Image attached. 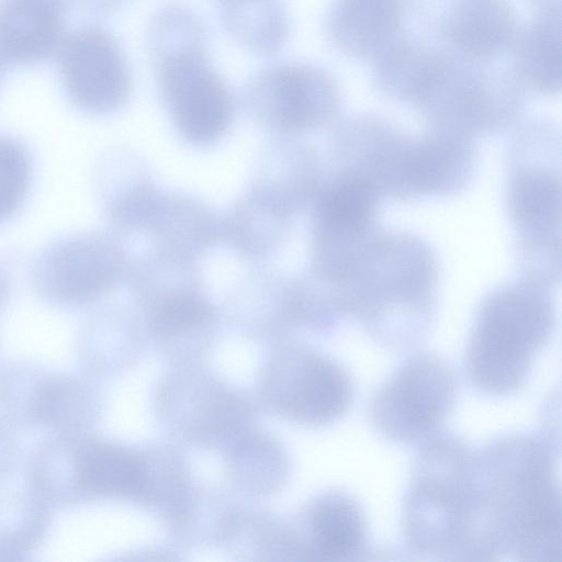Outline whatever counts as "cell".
Here are the masks:
<instances>
[{
    "label": "cell",
    "mask_w": 562,
    "mask_h": 562,
    "mask_svg": "<svg viewBox=\"0 0 562 562\" xmlns=\"http://www.w3.org/2000/svg\"><path fill=\"white\" fill-rule=\"evenodd\" d=\"M456 53L479 61L505 53L518 36L517 18L507 0H423Z\"/></svg>",
    "instance_id": "cell-14"
},
{
    "label": "cell",
    "mask_w": 562,
    "mask_h": 562,
    "mask_svg": "<svg viewBox=\"0 0 562 562\" xmlns=\"http://www.w3.org/2000/svg\"><path fill=\"white\" fill-rule=\"evenodd\" d=\"M459 55L443 57L415 106L429 128L472 137L505 130L524 109L520 82Z\"/></svg>",
    "instance_id": "cell-7"
},
{
    "label": "cell",
    "mask_w": 562,
    "mask_h": 562,
    "mask_svg": "<svg viewBox=\"0 0 562 562\" xmlns=\"http://www.w3.org/2000/svg\"><path fill=\"white\" fill-rule=\"evenodd\" d=\"M49 372L23 360L0 364V420L14 431L42 427V412Z\"/></svg>",
    "instance_id": "cell-25"
},
{
    "label": "cell",
    "mask_w": 562,
    "mask_h": 562,
    "mask_svg": "<svg viewBox=\"0 0 562 562\" xmlns=\"http://www.w3.org/2000/svg\"><path fill=\"white\" fill-rule=\"evenodd\" d=\"M77 467L82 502L97 497L135 496L146 484V472L140 458L114 442L81 435Z\"/></svg>",
    "instance_id": "cell-18"
},
{
    "label": "cell",
    "mask_w": 562,
    "mask_h": 562,
    "mask_svg": "<svg viewBox=\"0 0 562 562\" xmlns=\"http://www.w3.org/2000/svg\"><path fill=\"white\" fill-rule=\"evenodd\" d=\"M443 53L401 35L375 60L374 81L387 97L416 104Z\"/></svg>",
    "instance_id": "cell-22"
},
{
    "label": "cell",
    "mask_w": 562,
    "mask_h": 562,
    "mask_svg": "<svg viewBox=\"0 0 562 562\" xmlns=\"http://www.w3.org/2000/svg\"><path fill=\"white\" fill-rule=\"evenodd\" d=\"M250 112L263 124L281 130L325 124L338 112L339 88L327 70L297 61L270 65L245 87Z\"/></svg>",
    "instance_id": "cell-10"
},
{
    "label": "cell",
    "mask_w": 562,
    "mask_h": 562,
    "mask_svg": "<svg viewBox=\"0 0 562 562\" xmlns=\"http://www.w3.org/2000/svg\"><path fill=\"white\" fill-rule=\"evenodd\" d=\"M437 281V259L427 243L379 228L336 291L345 313L374 341L403 350L429 331Z\"/></svg>",
    "instance_id": "cell-2"
},
{
    "label": "cell",
    "mask_w": 562,
    "mask_h": 562,
    "mask_svg": "<svg viewBox=\"0 0 562 562\" xmlns=\"http://www.w3.org/2000/svg\"><path fill=\"white\" fill-rule=\"evenodd\" d=\"M31 178V159L23 145L0 137V223L20 207Z\"/></svg>",
    "instance_id": "cell-27"
},
{
    "label": "cell",
    "mask_w": 562,
    "mask_h": 562,
    "mask_svg": "<svg viewBox=\"0 0 562 562\" xmlns=\"http://www.w3.org/2000/svg\"><path fill=\"white\" fill-rule=\"evenodd\" d=\"M52 507L30 492H0V561L26 558L45 539Z\"/></svg>",
    "instance_id": "cell-24"
},
{
    "label": "cell",
    "mask_w": 562,
    "mask_h": 562,
    "mask_svg": "<svg viewBox=\"0 0 562 562\" xmlns=\"http://www.w3.org/2000/svg\"><path fill=\"white\" fill-rule=\"evenodd\" d=\"M209 41L169 48L153 58L162 99L177 126L193 140H210L231 123L229 87L207 58Z\"/></svg>",
    "instance_id": "cell-9"
},
{
    "label": "cell",
    "mask_w": 562,
    "mask_h": 562,
    "mask_svg": "<svg viewBox=\"0 0 562 562\" xmlns=\"http://www.w3.org/2000/svg\"><path fill=\"white\" fill-rule=\"evenodd\" d=\"M5 66H7L5 63L0 57V82L3 79Z\"/></svg>",
    "instance_id": "cell-31"
},
{
    "label": "cell",
    "mask_w": 562,
    "mask_h": 562,
    "mask_svg": "<svg viewBox=\"0 0 562 562\" xmlns=\"http://www.w3.org/2000/svg\"><path fill=\"white\" fill-rule=\"evenodd\" d=\"M559 134L544 122H530L509 149L506 206L517 229L525 278L551 288L560 280L561 178Z\"/></svg>",
    "instance_id": "cell-6"
},
{
    "label": "cell",
    "mask_w": 562,
    "mask_h": 562,
    "mask_svg": "<svg viewBox=\"0 0 562 562\" xmlns=\"http://www.w3.org/2000/svg\"><path fill=\"white\" fill-rule=\"evenodd\" d=\"M67 0H0V57L33 66L57 53L65 38Z\"/></svg>",
    "instance_id": "cell-15"
},
{
    "label": "cell",
    "mask_w": 562,
    "mask_h": 562,
    "mask_svg": "<svg viewBox=\"0 0 562 562\" xmlns=\"http://www.w3.org/2000/svg\"><path fill=\"white\" fill-rule=\"evenodd\" d=\"M225 32L245 49L271 55L290 34L289 16L278 0H218Z\"/></svg>",
    "instance_id": "cell-23"
},
{
    "label": "cell",
    "mask_w": 562,
    "mask_h": 562,
    "mask_svg": "<svg viewBox=\"0 0 562 562\" xmlns=\"http://www.w3.org/2000/svg\"><path fill=\"white\" fill-rule=\"evenodd\" d=\"M515 72L520 83L542 93L561 89V7L539 10L516 38Z\"/></svg>",
    "instance_id": "cell-21"
},
{
    "label": "cell",
    "mask_w": 562,
    "mask_h": 562,
    "mask_svg": "<svg viewBox=\"0 0 562 562\" xmlns=\"http://www.w3.org/2000/svg\"><path fill=\"white\" fill-rule=\"evenodd\" d=\"M274 403L292 418L327 425L350 409L356 387L349 372L335 360L300 351L273 369L267 384Z\"/></svg>",
    "instance_id": "cell-12"
},
{
    "label": "cell",
    "mask_w": 562,
    "mask_h": 562,
    "mask_svg": "<svg viewBox=\"0 0 562 562\" xmlns=\"http://www.w3.org/2000/svg\"><path fill=\"white\" fill-rule=\"evenodd\" d=\"M549 289L525 278L501 285L484 297L463 360L465 376L476 391L502 397L525 386L555 327Z\"/></svg>",
    "instance_id": "cell-5"
},
{
    "label": "cell",
    "mask_w": 562,
    "mask_h": 562,
    "mask_svg": "<svg viewBox=\"0 0 562 562\" xmlns=\"http://www.w3.org/2000/svg\"><path fill=\"white\" fill-rule=\"evenodd\" d=\"M457 393L456 374L445 359L430 351L412 352L373 392L371 424L392 442H422L439 430Z\"/></svg>",
    "instance_id": "cell-8"
},
{
    "label": "cell",
    "mask_w": 562,
    "mask_h": 562,
    "mask_svg": "<svg viewBox=\"0 0 562 562\" xmlns=\"http://www.w3.org/2000/svg\"><path fill=\"white\" fill-rule=\"evenodd\" d=\"M419 443L403 501V542L422 559L465 561L477 508L476 450L451 431Z\"/></svg>",
    "instance_id": "cell-3"
},
{
    "label": "cell",
    "mask_w": 562,
    "mask_h": 562,
    "mask_svg": "<svg viewBox=\"0 0 562 562\" xmlns=\"http://www.w3.org/2000/svg\"><path fill=\"white\" fill-rule=\"evenodd\" d=\"M14 432L0 420V484L12 475L18 463L19 445Z\"/></svg>",
    "instance_id": "cell-28"
},
{
    "label": "cell",
    "mask_w": 562,
    "mask_h": 562,
    "mask_svg": "<svg viewBox=\"0 0 562 562\" xmlns=\"http://www.w3.org/2000/svg\"><path fill=\"white\" fill-rule=\"evenodd\" d=\"M81 435H59L43 439L25 463V488L50 507H72L82 503L77 470Z\"/></svg>",
    "instance_id": "cell-19"
},
{
    "label": "cell",
    "mask_w": 562,
    "mask_h": 562,
    "mask_svg": "<svg viewBox=\"0 0 562 562\" xmlns=\"http://www.w3.org/2000/svg\"><path fill=\"white\" fill-rule=\"evenodd\" d=\"M94 412V394L85 378L49 372L42 413L43 429L59 435H82L91 425Z\"/></svg>",
    "instance_id": "cell-26"
},
{
    "label": "cell",
    "mask_w": 562,
    "mask_h": 562,
    "mask_svg": "<svg viewBox=\"0 0 562 562\" xmlns=\"http://www.w3.org/2000/svg\"><path fill=\"white\" fill-rule=\"evenodd\" d=\"M554 431L508 432L476 450L483 525L496 561L561 558L560 443Z\"/></svg>",
    "instance_id": "cell-1"
},
{
    "label": "cell",
    "mask_w": 562,
    "mask_h": 562,
    "mask_svg": "<svg viewBox=\"0 0 562 562\" xmlns=\"http://www.w3.org/2000/svg\"><path fill=\"white\" fill-rule=\"evenodd\" d=\"M64 91L80 110L106 114L132 91V75L117 38L100 25H85L65 36L57 50Z\"/></svg>",
    "instance_id": "cell-11"
},
{
    "label": "cell",
    "mask_w": 562,
    "mask_h": 562,
    "mask_svg": "<svg viewBox=\"0 0 562 562\" xmlns=\"http://www.w3.org/2000/svg\"><path fill=\"white\" fill-rule=\"evenodd\" d=\"M338 155L345 171L368 180L380 196L402 200L453 195L469 168L467 147L457 135L430 128L413 137L370 115L340 126Z\"/></svg>",
    "instance_id": "cell-4"
},
{
    "label": "cell",
    "mask_w": 562,
    "mask_h": 562,
    "mask_svg": "<svg viewBox=\"0 0 562 562\" xmlns=\"http://www.w3.org/2000/svg\"><path fill=\"white\" fill-rule=\"evenodd\" d=\"M380 194L368 180L344 171L317 199V234L355 236L376 227Z\"/></svg>",
    "instance_id": "cell-20"
},
{
    "label": "cell",
    "mask_w": 562,
    "mask_h": 562,
    "mask_svg": "<svg viewBox=\"0 0 562 562\" xmlns=\"http://www.w3.org/2000/svg\"><path fill=\"white\" fill-rule=\"evenodd\" d=\"M402 0H336L327 34L342 54L375 60L402 35Z\"/></svg>",
    "instance_id": "cell-16"
},
{
    "label": "cell",
    "mask_w": 562,
    "mask_h": 562,
    "mask_svg": "<svg viewBox=\"0 0 562 562\" xmlns=\"http://www.w3.org/2000/svg\"><path fill=\"white\" fill-rule=\"evenodd\" d=\"M127 0H72V2L82 11L103 15L120 9Z\"/></svg>",
    "instance_id": "cell-29"
},
{
    "label": "cell",
    "mask_w": 562,
    "mask_h": 562,
    "mask_svg": "<svg viewBox=\"0 0 562 562\" xmlns=\"http://www.w3.org/2000/svg\"><path fill=\"white\" fill-rule=\"evenodd\" d=\"M310 552L324 561H358L367 553L369 525L360 503L344 492L321 495L308 512Z\"/></svg>",
    "instance_id": "cell-17"
},
{
    "label": "cell",
    "mask_w": 562,
    "mask_h": 562,
    "mask_svg": "<svg viewBox=\"0 0 562 562\" xmlns=\"http://www.w3.org/2000/svg\"><path fill=\"white\" fill-rule=\"evenodd\" d=\"M540 10L561 7L560 0H532Z\"/></svg>",
    "instance_id": "cell-30"
},
{
    "label": "cell",
    "mask_w": 562,
    "mask_h": 562,
    "mask_svg": "<svg viewBox=\"0 0 562 562\" xmlns=\"http://www.w3.org/2000/svg\"><path fill=\"white\" fill-rule=\"evenodd\" d=\"M116 256L95 236L65 240L41 258L35 280L41 294L66 306L87 304L101 295L116 274Z\"/></svg>",
    "instance_id": "cell-13"
}]
</instances>
